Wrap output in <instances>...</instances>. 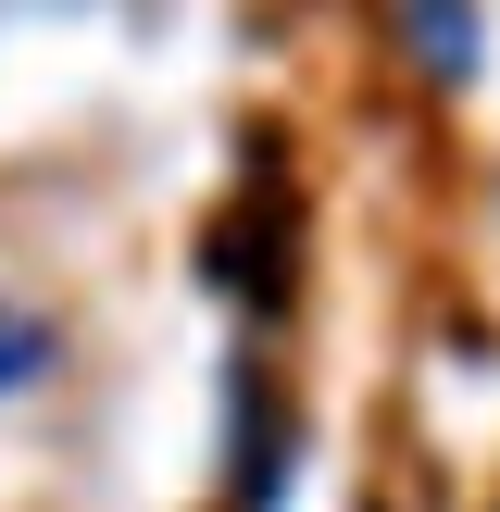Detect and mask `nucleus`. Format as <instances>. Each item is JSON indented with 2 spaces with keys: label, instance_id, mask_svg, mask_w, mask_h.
<instances>
[{
  "label": "nucleus",
  "instance_id": "obj_1",
  "mask_svg": "<svg viewBox=\"0 0 500 512\" xmlns=\"http://www.w3.org/2000/svg\"><path fill=\"white\" fill-rule=\"evenodd\" d=\"M38 363H50V325L0 300V388H25V375H38Z\"/></svg>",
  "mask_w": 500,
  "mask_h": 512
}]
</instances>
